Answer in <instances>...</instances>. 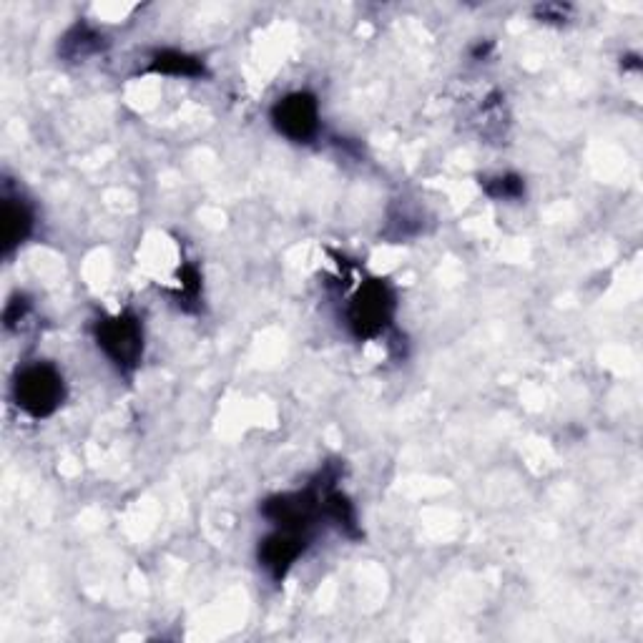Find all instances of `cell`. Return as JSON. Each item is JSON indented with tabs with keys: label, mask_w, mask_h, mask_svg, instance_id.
Returning a JSON list of instances; mask_svg holds the SVG:
<instances>
[{
	"label": "cell",
	"mask_w": 643,
	"mask_h": 643,
	"mask_svg": "<svg viewBox=\"0 0 643 643\" xmlns=\"http://www.w3.org/2000/svg\"><path fill=\"white\" fill-rule=\"evenodd\" d=\"M33 227H36V214H33L31 204L21 196L3 194V201H0V242H3L6 257H11L31 237Z\"/></svg>",
	"instance_id": "8992f818"
},
{
	"label": "cell",
	"mask_w": 643,
	"mask_h": 643,
	"mask_svg": "<svg viewBox=\"0 0 643 643\" xmlns=\"http://www.w3.org/2000/svg\"><path fill=\"white\" fill-rule=\"evenodd\" d=\"M322 515H325L327 520H332V523H335L342 533L350 535V538H360L362 535L360 525H357L355 505L350 503V498H347L345 493L335 490V485L327 488L325 495H322Z\"/></svg>",
	"instance_id": "ba28073f"
},
{
	"label": "cell",
	"mask_w": 643,
	"mask_h": 643,
	"mask_svg": "<svg viewBox=\"0 0 643 643\" xmlns=\"http://www.w3.org/2000/svg\"><path fill=\"white\" fill-rule=\"evenodd\" d=\"M395 317V292L385 279H367L347 304V325L357 340L385 335Z\"/></svg>",
	"instance_id": "3957f363"
},
{
	"label": "cell",
	"mask_w": 643,
	"mask_h": 643,
	"mask_svg": "<svg viewBox=\"0 0 643 643\" xmlns=\"http://www.w3.org/2000/svg\"><path fill=\"white\" fill-rule=\"evenodd\" d=\"M28 309H31V302H28L26 294H16V297H11V302L6 304V312H3V325H6L8 330L18 327V322L26 319Z\"/></svg>",
	"instance_id": "7c38bea8"
},
{
	"label": "cell",
	"mask_w": 643,
	"mask_h": 643,
	"mask_svg": "<svg viewBox=\"0 0 643 643\" xmlns=\"http://www.w3.org/2000/svg\"><path fill=\"white\" fill-rule=\"evenodd\" d=\"M568 11H571V8L563 6V3H543V6L535 8V18H541V21L546 23H563Z\"/></svg>",
	"instance_id": "4fadbf2b"
},
{
	"label": "cell",
	"mask_w": 643,
	"mask_h": 643,
	"mask_svg": "<svg viewBox=\"0 0 643 643\" xmlns=\"http://www.w3.org/2000/svg\"><path fill=\"white\" fill-rule=\"evenodd\" d=\"M307 548V535L294 533V530L277 528L272 535H267L259 543V566L269 573V578L277 583L284 581V576L289 573V568L297 563V558L302 556Z\"/></svg>",
	"instance_id": "5b68a950"
},
{
	"label": "cell",
	"mask_w": 643,
	"mask_h": 643,
	"mask_svg": "<svg viewBox=\"0 0 643 643\" xmlns=\"http://www.w3.org/2000/svg\"><path fill=\"white\" fill-rule=\"evenodd\" d=\"M149 73H161V76H179V78H204L206 66L196 56L181 51H159L154 53L149 63Z\"/></svg>",
	"instance_id": "52a82bcc"
},
{
	"label": "cell",
	"mask_w": 643,
	"mask_h": 643,
	"mask_svg": "<svg viewBox=\"0 0 643 643\" xmlns=\"http://www.w3.org/2000/svg\"><path fill=\"white\" fill-rule=\"evenodd\" d=\"M179 277H181V299H184V302H196L201 294L199 269H196L194 264H184Z\"/></svg>",
	"instance_id": "8fae6325"
},
{
	"label": "cell",
	"mask_w": 643,
	"mask_h": 643,
	"mask_svg": "<svg viewBox=\"0 0 643 643\" xmlns=\"http://www.w3.org/2000/svg\"><path fill=\"white\" fill-rule=\"evenodd\" d=\"M272 124L284 139L309 144L319 134L317 98L307 91H294L272 106Z\"/></svg>",
	"instance_id": "277c9868"
},
{
	"label": "cell",
	"mask_w": 643,
	"mask_h": 643,
	"mask_svg": "<svg viewBox=\"0 0 643 643\" xmlns=\"http://www.w3.org/2000/svg\"><path fill=\"white\" fill-rule=\"evenodd\" d=\"M483 191L490 196V199L515 201L525 194V184L518 174H500V176H493V179H485Z\"/></svg>",
	"instance_id": "30bf717a"
},
{
	"label": "cell",
	"mask_w": 643,
	"mask_h": 643,
	"mask_svg": "<svg viewBox=\"0 0 643 643\" xmlns=\"http://www.w3.org/2000/svg\"><path fill=\"white\" fill-rule=\"evenodd\" d=\"M13 400L26 415L43 420L63 405L66 382L51 362H33L18 370L16 380H13Z\"/></svg>",
	"instance_id": "6da1fadb"
},
{
	"label": "cell",
	"mask_w": 643,
	"mask_h": 643,
	"mask_svg": "<svg viewBox=\"0 0 643 643\" xmlns=\"http://www.w3.org/2000/svg\"><path fill=\"white\" fill-rule=\"evenodd\" d=\"M98 350L109 357L121 372L131 375L141 365L144 357V325H141L139 314L131 309L114 314V317L98 319L93 327Z\"/></svg>",
	"instance_id": "7a4b0ae2"
},
{
	"label": "cell",
	"mask_w": 643,
	"mask_h": 643,
	"mask_svg": "<svg viewBox=\"0 0 643 643\" xmlns=\"http://www.w3.org/2000/svg\"><path fill=\"white\" fill-rule=\"evenodd\" d=\"M101 48L103 36H98L86 23H76V26L63 36L58 53H61L63 58H68V61H83V58L93 56V53H98Z\"/></svg>",
	"instance_id": "9c48e42d"
}]
</instances>
